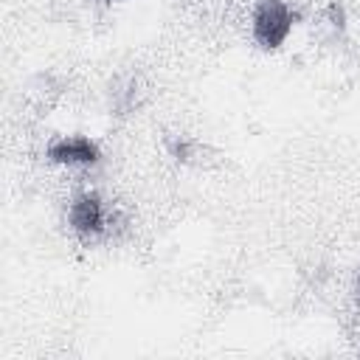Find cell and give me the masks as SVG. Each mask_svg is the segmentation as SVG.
I'll return each mask as SVG.
<instances>
[{
	"label": "cell",
	"mask_w": 360,
	"mask_h": 360,
	"mask_svg": "<svg viewBox=\"0 0 360 360\" xmlns=\"http://www.w3.org/2000/svg\"><path fill=\"white\" fill-rule=\"evenodd\" d=\"M292 31V11L284 0H259L253 8V39L262 48H278Z\"/></svg>",
	"instance_id": "6da1fadb"
},
{
	"label": "cell",
	"mask_w": 360,
	"mask_h": 360,
	"mask_svg": "<svg viewBox=\"0 0 360 360\" xmlns=\"http://www.w3.org/2000/svg\"><path fill=\"white\" fill-rule=\"evenodd\" d=\"M48 158L62 166H93V163H98L101 152H98L96 141H90L84 135H68L48 146Z\"/></svg>",
	"instance_id": "7a4b0ae2"
},
{
	"label": "cell",
	"mask_w": 360,
	"mask_h": 360,
	"mask_svg": "<svg viewBox=\"0 0 360 360\" xmlns=\"http://www.w3.org/2000/svg\"><path fill=\"white\" fill-rule=\"evenodd\" d=\"M68 219H70V228L79 233V236H96L104 231V222H107V214H104V205L96 194H82L70 202V211H68Z\"/></svg>",
	"instance_id": "3957f363"
},
{
	"label": "cell",
	"mask_w": 360,
	"mask_h": 360,
	"mask_svg": "<svg viewBox=\"0 0 360 360\" xmlns=\"http://www.w3.org/2000/svg\"><path fill=\"white\" fill-rule=\"evenodd\" d=\"M169 152H172V158L174 160H180V163H191L194 158H197V143L194 141H188V138H174L172 143H169Z\"/></svg>",
	"instance_id": "277c9868"
},
{
	"label": "cell",
	"mask_w": 360,
	"mask_h": 360,
	"mask_svg": "<svg viewBox=\"0 0 360 360\" xmlns=\"http://www.w3.org/2000/svg\"><path fill=\"white\" fill-rule=\"evenodd\" d=\"M112 3H124V0H112Z\"/></svg>",
	"instance_id": "5b68a950"
}]
</instances>
